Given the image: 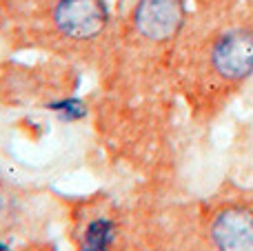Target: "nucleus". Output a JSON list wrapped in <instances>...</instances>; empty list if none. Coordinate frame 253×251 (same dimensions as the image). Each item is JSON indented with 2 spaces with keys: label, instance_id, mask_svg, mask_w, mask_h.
I'll list each match as a JSON object with an SVG mask.
<instances>
[{
  "label": "nucleus",
  "instance_id": "423d86ee",
  "mask_svg": "<svg viewBox=\"0 0 253 251\" xmlns=\"http://www.w3.org/2000/svg\"><path fill=\"white\" fill-rule=\"evenodd\" d=\"M49 109L60 116L65 123H74V120H80L87 116V105L83 100H78V98H67V100L51 102Z\"/></svg>",
  "mask_w": 253,
  "mask_h": 251
},
{
  "label": "nucleus",
  "instance_id": "7ed1b4c3",
  "mask_svg": "<svg viewBox=\"0 0 253 251\" xmlns=\"http://www.w3.org/2000/svg\"><path fill=\"white\" fill-rule=\"evenodd\" d=\"M184 22L182 0H138L133 9V25L144 38L153 42L173 38Z\"/></svg>",
  "mask_w": 253,
  "mask_h": 251
},
{
  "label": "nucleus",
  "instance_id": "f257e3e1",
  "mask_svg": "<svg viewBox=\"0 0 253 251\" xmlns=\"http://www.w3.org/2000/svg\"><path fill=\"white\" fill-rule=\"evenodd\" d=\"M53 22L67 38L91 40L105 31L109 22V7L105 0H58Z\"/></svg>",
  "mask_w": 253,
  "mask_h": 251
},
{
  "label": "nucleus",
  "instance_id": "20e7f679",
  "mask_svg": "<svg viewBox=\"0 0 253 251\" xmlns=\"http://www.w3.org/2000/svg\"><path fill=\"white\" fill-rule=\"evenodd\" d=\"M211 240L218 251H253V211L247 207H229L215 216Z\"/></svg>",
  "mask_w": 253,
  "mask_h": 251
},
{
  "label": "nucleus",
  "instance_id": "f03ea898",
  "mask_svg": "<svg viewBox=\"0 0 253 251\" xmlns=\"http://www.w3.org/2000/svg\"><path fill=\"white\" fill-rule=\"evenodd\" d=\"M211 65L222 78L242 80L253 74V29H233L211 49Z\"/></svg>",
  "mask_w": 253,
  "mask_h": 251
},
{
  "label": "nucleus",
  "instance_id": "39448f33",
  "mask_svg": "<svg viewBox=\"0 0 253 251\" xmlns=\"http://www.w3.org/2000/svg\"><path fill=\"white\" fill-rule=\"evenodd\" d=\"M116 240V225L109 218H96L83 231L80 251H109Z\"/></svg>",
  "mask_w": 253,
  "mask_h": 251
},
{
  "label": "nucleus",
  "instance_id": "0eeeda50",
  "mask_svg": "<svg viewBox=\"0 0 253 251\" xmlns=\"http://www.w3.org/2000/svg\"><path fill=\"white\" fill-rule=\"evenodd\" d=\"M0 251H9L7 247H4V245H0Z\"/></svg>",
  "mask_w": 253,
  "mask_h": 251
}]
</instances>
